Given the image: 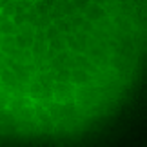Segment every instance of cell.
<instances>
[{
  "instance_id": "6da1fadb",
  "label": "cell",
  "mask_w": 147,
  "mask_h": 147,
  "mask_svg": "<svg viewBox=\"0 0 147 147\" xmlns=\"http://www.w3.org/2000/svg\"><path fill=\"white\" fill-rule=\"evenodd\" d=\"M145 69L147 0H0V142L94 131Z\"/></svg>"
}]
</instances>
